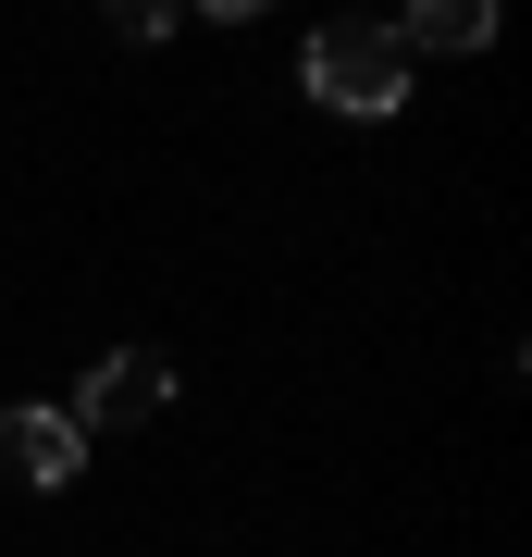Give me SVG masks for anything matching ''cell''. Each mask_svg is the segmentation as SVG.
Returning <instances> with one entry per match:
<instances>
[{
  "label": "cell",
  "mask_w": 532,
  "mask_h": 557,
  "mask_svg": "<svg viewBox=\"0 0 532 557\" xmlns=\"http://www.w3.org/2000/svg\"><path fill=\"white\" fill-rule=\"evenodd\" d=\"M297 87H310L322 112H347V124L409 112V62H396L384 25H310V50H297Z\"/></svg>",
  "instance_id": "1"
},
{
  "label": "cell",
  "mask_w": 532,
  "mask_h": 557,
  "mask_svg": "<svg viewBox=\"0 0 532 557\" xmlns=\"http://www.w3.org/2000/svg\"><path fill=\"white\" fill-rule=\"evenodd\" d=\"M0 471H13L25 496H62V483L87 471V421L62 397H13V409H0Z\"/></svg>",
  "instance_id": "2"
},
{
  "label": "cell",
  "mask_w": 532,
  "mask_h": 557,
  "mask_svg": "<svg viewBox=\"0 0 532 557\" xmlns=\"http://www.w3.org/2000/svg\"><path fill=\"white\" fill-rule=\"evenodd\" d=\"M161 409H174V359H161V347H112V359L87 372V397H75L87 434H99V421H124V434H137V421H161Z\"/></svg>",
  "instance_id": "3"
},
{
  "label": "cell",
  "mask_w": 532,
  "mask_h": 557,
  "mask_svg": "<svg viewBox=\"0 0 532 557\" xmlns=\"http://www.w3.org/2000/svg\"><path fill=\"white\" fill-rule=\"evenodd\" d=\"M384 38H396V62H421V50H483V38H495V0H421V13H396Z\"/></svg>",
  "instance_id": "4"
}]
</instances>
